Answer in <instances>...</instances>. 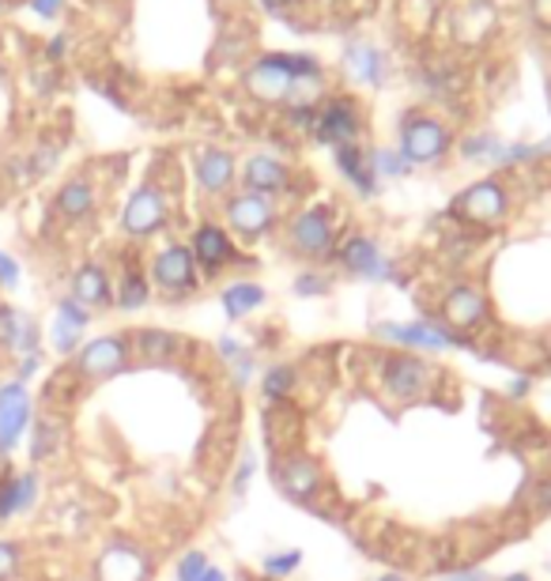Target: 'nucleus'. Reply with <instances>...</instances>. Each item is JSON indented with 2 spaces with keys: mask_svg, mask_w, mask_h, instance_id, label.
Instances as JSON below:
<instances>
[{
  "mask_svg": "<svg viewBox=\"0 0 551 581\" xmlns=\"http://www.w3.org/2000/svg\"><path fill=\"white\" fill-rule=\"evenodd\" d=\"M374 378H378V389H382L393 404H415V400H423L427 393H434L442 374L439 367L427 363L415 351H382Z\"/></svg>",
  "mask_w": 551,
  "mask_h": 581,
  "instance_id": "f257e3e1",
  "label": "nucleus"
},
{
  "mask_svg": "<svg viewBox=\"0 0 551 581\" xmlns=\"http://www.w3.org/2000/svg\"><path fill=\"white\" fill-rule=\"evenodd\" d=\"M72 370V378L83 389L88 385H102L113 382V378L129 374L132 367V344H129V332H102V337H88L83 348L64 363Z\"/></svg>",
  "mask_w": 551,
  "mask_h": 581,
  "instance_id": "f03ea898",
  "label": "nucleus"
},
{
  "mask_svg": "<svg viewBox=\"0 0 551 581\" xmlns=\"http://www.w3.org/2000/svg\"><path fill=\"white\" fill-rule=\"evenodd\" d=\"M397 151L412 167H439L453 151V132L434 113L408 110L401 113V126H397Z\"/></svg>",
  "mask_w": 551,
  "mask_h": 581,
  "instance_id": "7ed1b4c3",
  "label": "nucleus"
},
{
  "mask_svg": "<svg viewBox=\"0 0 551 581\" xmlns=\"http://www.w3.org/2000/svg\"><path fill=\"white\" fill-rule=\"evenodd\" d=\"M148 280H151V291L167 302H186L201 291V269H197L186 242L159 246L148 261Z\"/></svg>",
  "mask_w": 551,
  "mask_h": 581,
  "instance_id": "20e7f679",
  "label": "nucleus"
},
{
  "mask_svg": "<svg viewBox=\"0 0 551 581\" xmlns=\"http://www.w3.org/2000/svg\"><path fill=\"white\" fill-rule=\"evenodd\" d=\"M370 337L378 344H385L389 351H450V348H469V340H461L458 332H450L439 318H420V321H374L370 325Z\"/></svg>",
  "mask_w": 551,
  "mask_h": 581,
  "instance_id": "39448f33",
  "label": "nucleus"
},
{
  "mask_svg": "<svg viewBox=\"0 0 551 581\" xmlns=\"http://www.w3.org/2000/svg\"><path fill=\"white\" fill-rule=\"evenodd\" d=\"M272 483L294 507H313L325 494V469L307 450H276L272 457Z\"/></svg>",
  "mask_w": 551,
  "mask_h": 581,
  "instance_id": "423d86ee",
  "label": "nucleus"
},
{
  "mask_svg": "<svg viewBox=\"0 0 551 581\" xmlns=\"http://www.w3.org/2000/svg\"><path fill=\"white\" fill-rule=\"evenodd\" d=\"M337 242H340V227L329 204H310L291 216L288 250L299 257V261H310V264L325 261V257L337 253Z\"/></svg>",
  "mask_w": 551,
  "mask_h": 581,
  "instance_id": "0eeeda50",
  "label": "nucleus"
},
{
  "mask_svg": "<svg viewBox=\"0 0 551 581\" xmlns=\"http://www.w3.org/2000/svg\"><path fill=\"white\" fill-rule=\"evenodd\" d=\"M450 216L458 219L461 227H480V231L502 227L510 216L507 182H499V178H480V182L464 186L461 193L450 200Z\"/></svg>",
  "mask_w": 551,
  "mask_h": 581,
  "instance_id": "6e6552de",
  "label": "nucleus"
},
{
  "mask_svg": "<svg viewBox=\"0 0 551 581\" xmlns=\"http://www.w3.org/2000/svg\"><path fill=\"white\" fill-rule=\"evenodd\" d=\"M223 219H227V231H231L234 242L258 246L276 231L280 212H276V200L239 189V193H231L223 200Z\"/></svg>",
  "mask_w": 551,
  "mask_h": 581,
  "instance_id": "1a4fd4ad",
  "label": "nucleus"
},
{
  "mask_svg": "<svg viewBox=\"0 0 551 581\" xmlns=\"http://www.w3.org/2000/svg\"><path fill=\"white\" fill-rule=\"evenodd\" d=\"M167 223H170L167 189L156 182L132 189L126 208H121V234H126L129 242H148V238H156L159 231H167Z\"/></svg>",
  "mask_w": 551,
  "mask_h": 581,
  "instance_id": "9d476101",
  "label": "nucleus"
},
{
  "mask_svg": "<svg viewBox=\"0 0 551 581\" xmlns=\"http://www.w3.org/2000/svg\"><path fill=\"white\" fill-rule=\"evenodd\" d=\"M156 559L144 544L129 537H110L91 563V581H151Z\"/></svg>",
  "mask_w": 551,
  "mask_h": 581,
  "instance_id": "9b49d317",
  "label": "nucleus"
},
{
  "mask_svg": "<svg viewBox=\"0 0 551 581\" xmlns=\"http://www.w3.org/2000/svg\"><path fill=\"white\" fill-rule=\"evenodd\" d=\"M337 264L344 269L351 280H363V283H393L397 280V264L393 257L382 250L378 238H370L363 231L348 234L337 242Z\"/></svg>",
  "mask_w": 551,
  "mask_h": 581,
  "instance_id": "f8f14e48",
  "label": "nucleus"
},
{
  "mask_svg": "<svg viewBox=\"0 0 551 581\" xmlns=\"http://www.w3.org/2000/svg\"><path fill=\"white\" fill-rule=\"evenodd\" d=\"M439 321L450 332H458L461 340L477 337L491 325V302L477 283L461 280V283H450L439 302Z\"/></svg>",
  "mask_w": 551,
  "mask_h": 581,
  "instance_id": "ddd939ff",
  "label": "nucleus"
},
{
  "mask_svg": "<svg viewBox=\"0 0 551 581\" xmlns=\"http://www.w3.org/2000/svg\"><path fill=\"white\" fill-rule=\"evenodd\" d=\"M34 415H38V400L31 393V385L4 378V382H0V457L12 461V453L27 442Z\"/></svg>",
  "mask_w": 551,
  "mask_h": 581,
  "instance_id": "4468645a",
  "label": "nucleus"
},
{
  "mask_svg": "<svg viewBox=\"0 0 551 581\" xmlns=\"http://www.w3.org/2000/svg\"><path fill=\"white\" fill-rule=\"evenodd\" d=\"M189 253H193L197 269H201V280H216V276L239 269V264H250L239 250V242L231 238L223 223H212V219H204L201 227L189 238Z\"/></svg>",
  "mask_w": 551,
  "mask_h": 581,
  "instance_id": "2eb2a0df",
  "label": "nucleus"
},
{
  "mask_svg": "<svg viewBox=\"0 0 551 581\" xmlns=\"http://www.w3.org/2000/svg\"><path fill=\"white\" fill-rule=\"evenodd\" d=\"M91 325H94V313L88 307H80V302L64 291L61 299L53 302V318H50V329H46V344H50V351L57 359L69 363L76 351L83 348Z\"/></svg>",
  "mask_w": 551,
  "mask_h": 581,
  "instance_id": "dca6fc26",
  "label": "nucleus"
},
{
  "mask_svg": "<svg viewBox=\"0 0 551 581\" xmlns=\"http://www.w3.org/2000/svg\"><path fill=\"white\" fill-rule=\"evenodd\" d=\"M359 132H363V113H359L355 99H325L318 102V113H313L310 137L325 148H344V144H359Z\"/></svg>",
  "mask_w": 551,
  "mask_h": 581,
  "instance_id": "f3484780",
  "label": "nucleus"
},
{
  "mask_svg": "<svg viewBox=\"0 0 551 581\" xmlns=\"http://www.w3.org/2000/svg\"><path fill=\"white\" fill-rule=\"evenodd\" d=\"M42 469H8L0 475V525H12V521H23L42 507Z\"/></svg>",
  "mask_w": 551,
  "mask_h": 581,
  "instance_id": "a211bd4d",
  "label": "nucleus"
},
{
  "mask_svg": "<svg viewBox=\"0 0 551 581\" xmlns=\"http://www.w3.org/2000/svg\"><path fill=\"white\" fill-rule=\"evenodd\" d=\"M64 445H69V415L42 408L34 415L31 431H27V464L31 469H46V464H53L64 453Z\"/></svg>",
  "mask_w": 551,
  "mask_h": 581,
  "instance_id": "6ab92c4d",
  "label": "nucleus"
},
{
  "mask_svg": "<svg viewBox=\"0 0 551 581\" xmlns=\"http://www.w3.org/2000/svg\"><path fill=\"white\" fill-rule=\"evenodd\" d=\"M42 344H46V332H42V325H38L34 313L0 302V351H4L8 359L46 355Z\"/></svg>",
  "mask_w": 551,
  "mask_h": 581,
  "instance_id": "aec40b11",
  "label": "nucleus"
},
{
  "mask_svg": "<svg viewBox=\"0 0 551 581\" xmlns=\"http://www.w3.org/2000/svg\"><path fill=\"white\" fill-rule=\"evenodd\" d=\"M129 344H132V363L137 367H174L178 359L189 355V344L178 332L170 329H129Z\"/></svg>",
  "mask_w": 551,
  "mask_h": 581,
  "instance_id": "412c9836",
  "label": "nucleus"
},
{
  "mask_svg": "<svg viewBox=\"0 0 551 581\" xmlns=\"http://www.w3.org/2000/svg\"><path fill=\"white\" fill-rule=\"evenodd\" d=\"M193 182L204 197H231L239 182V163L227 148H201L193 156Z\"/></svg>",
  "mask_w": 551,
  "mask_h": 581,
  "instance_id": "4be33fe9",
  "label": "nucleus"
},
{
  "mask_svg": "<svg viewBox=\"0 0 551 581\" xmlns=\"http://www.w3.org/2000/svg\"><path fill=\"white\" fill-rule=\"evenodd\" d=\"M239 182L246 193H261V197H283V193H291V167L283 163V159H276V156H250L246 163L239 167Z\"/></svg>",
  "mask_w": 551,
  "mask_h": 581,
  "instance_id": "5701e85b",
  "label": "nucleus"
},
{
  "mask_svg": "<svg viewBox=\"0 0 551 581\" xmlns=\"http://www.w3.org/2000/svg\"><path fill=\"white\" fill-rule=\"evenodd\" d=\"M69 294L80 307H88L91 313L113 310V276L107 264L99 261H83L80 269L69 276Z\"/></svg>",
  "mask_w": 551,
  "mask_h": 581,
  "instance_id": "b1692460",
  "label": "nucleus"
},
{
  "mask_svg": "<svg viewBox=\"0 0 551 581\" xmlns=\"http://www.w3.org/2000/svg\"><path fill=\"white\" fill-rule=\"evenodd\" d=\"M99 208V189L88 174H72L69 182H61V189L53 193V212L64 219V223H83V219L94 216Z\"/></svg>",
  "mask_w": 551,
  "mask_h": 581,
  "instance_id": "393cba45",
  "label": "nucleus"
},
{
  "mask_svg": "<svg viewBox=\"0 0 551 581\" xmlns=\"http://www.w3.org/2000/svg\"><path fill=\"white\" fill-rule=\"evenodd\" d=\"M151 299H156V291H151V280H148L144 264H137V261L121 264V272L113 276V310L140 313V310H148Z\"/></svg>",
  "mask_w": 551,
  "mask_h": 581,
  "instance_id": "a878e982",
  "label": "nucleus"
},
{
  "mask_svg": "<svg viewBox=\"0 0 551 581\" xmlns=\"http://www.w3.org/2000/svg\"><path fill=\"white\" fill-rule=\"evenodd\" d=\"M332 159H337V170L344 174V182L355 189L359 197H378V189H382V182H378L374 174V163H370V151L363 144H344V148H332Z\"/></svg>",
  "mask_w": 551,
  "mask_h": 581,
  "instance_id": "bb28decb",
  "label": "nucleus"
},
{
  "mask_svg": "<svg viewBox=\"0 0 551 581\" xmlns=\"http://www.w3.org/2000/svg\"><path fill=\"white\" fill-rule=\"evenodd\" d=\"M344 69L363 88H382L385 83V53L370 42H348L344 46Z\"/></svg>",
  "mask_w": 551,
  "mask_h": 581,
  "instance_id": "cd10ccee",
  "label": "nucleus"
},
{
  "mask_svg": "<svg viewBox=\"0 0 551 581\" xmlns=\"http://www.w3.org/2000/svg\"><path fill=\"white\" fill-rule=\"evenodd\" d=\"M269 302V291L253 280H231L220 288V307L231 321H246L250 313H258Z\"/></svg>",
  "mask_w": 551,
  "mask_h": 581,
  "instance_id": "c85d7f7f",
  "label": "nucleus"
},
{
  "mask_svg": "<svg viewBox=\"0 0 551 581\" xmlns=\"http://www.w3.org/2000/svg\"><path fill=\"white\" fill-rule=\"evenodd\" d=\"M299 367H291V363H272V367H264L261 370V397H264V404H272V408H280V404H291L294 393H299Z\"/></svg>",
  "mask_w": 551,
  "mask_h": 581,
  "instance_id": "c756f323",
  "label": "nucleus"
},
{
  "mask_svg": "<svg viewBox=\"0 0 551 581\" xmlns=\"http://www.w3.org/2000/svg\"><path fill=\"white\" fill-rule=\"evenodd\" d=\"M27 570V544L16 537H0V581H19Z\"/></svg>",
  "mask_w": 551,
  "mask_h": 581,
  "instance_id": "7c9ffc66",
  "label": "nucleus"
},
{
  "mask_svg": "<svg viewBox=\"0 0 551 581\" xmlns=\"http://www.w3.org/2000/svg\"><path fill=\"white\" fill-rule=\"evenodd\" d=\"M299 567H302V551L299 548L269 551V555L261 559V574L269 578V581H288Z\"/></svg>",
  "mask_w": 551,
  "mask_h": 581,
  "instance_id": "2f4dec72",
  "label": "nucleus"
},
{
  "mask_svg": "<svg viewBox=\"0 0 551 581\" xmlns=\"http://www.w3.org/2000/svg\"><path fill=\"white\" fill-rule=\"evenodd\" d=\"M370 163H374L378 182H385V178H404L408 170H412V163H408L397 148H374L370 151Z\"/></svg>",
  "mask_w": 551,
  "mask_h": 581,
  "instance_id": "473e14b6",
  "label": "nucleus"
},
{
  "mask_svg": "<svg viewBox=\"0 0 551 581\" xmlns=\"http://www.w3.org/2000/svg\"><path fill=\"white\" fill-rule=\"evenodd\" d=\"M253 475H258V450H253V445H242L239 464H234V475H231V494H234V502L246 499V491H250Z\"/></svg>",
  "mask_w": 551,
  "mask_h": 581,
  "instance_id": "72a5a7b5",
  "label": "nucleus"
},
{
  "mask_svg": "<svg viewBox=\"0 0 551 581\" xmlns=\"http://www.w3.org/2000/svg\"><path fill=\"white\" fill-rule=\"evenodd\" d=\"M208 567H212L208 551H201V548L186 551V555L174 563V581H201V578L208 574Z\"/></svg>",
  "mask_w": 551,
  "mask_h": 581,
  "instance_id": "f704fd0d",
  "label": "nucleus"
},
{
  "mask_svg": "<svg viewBox=\"0 0 551 581\" xmlns=\"http://www.w3.org/2000/svg\"><path fill=\"white\" fill-rule=\"evenodd\" d=\"M329 291H332V280L325 272L307 269V272L294 276V294H299V299H325Z\"/></svg>",
  "mask_w": 551,
  "mask_h": 581,
  "instance_id": "c9c22d12",
  "label": "nucleus"
},
{
  "mask_svg": "<svg viewBox=\"0 0 551 581\" xmlns=\"http://www.w3.org/2000/svg\"><path fill=\"white\" fill-rule=\"evenodd\" d=\"M231 367V385L234 389H250L253 385V378L261 374V363H258V351L253 348H246L239 359H234V363H227Z\"/></svg>",
  "mask_w": 551,
  "mask_h": 581,
  "instance_id": "e433bc0d",
  "label": "nucleus"
},
{
  "mask_svg": "<svg viewBox=\"0 0 551 581\" xmlns=\"http://www.w3.org/2000/svg\"><path fill=\"white\" fill-rule=\"evenodd\" d=\"M19 280H23V264L8 250H0V291H16Z\"/></svg>",
  "mask_w": 551,
  "mask_h": 581,
  "instance_id": "4c0bfd02",
  "label": "nucleus"
},
{
  "mask_svg": "<svg viewBox=\"0 0 551 581\" xmlns=\"http://www.w3.org/2000/svg\"><path fill=\"white\" fill-rule=\"evenodd\" d=\"M46 367V355H23V359H12V378L16 382H23V385H31L34 382V374L38 370Z\"/></svg>",
  "mask_w": 551,
  "mask_h": 581,
  "instance_id": "58836bf2",
  "label": "nucleus"
},
{
  "mask_svg": "<svg viewBox=\"0 0 551 581\" xmlns=\"http://www.w3.org/2000/svg\"><path fill=\"white\" fill-rule=\"evenodd\" d=\"M431 581H491V574L483 567H453V570H442L439 578H431Z\"/></svg>",
  "mask_w": 551,
  "mask_h": 581,
  "instance_id": "ea45409f",
  "label": "nucleus"
},
{
  "mask_svg": "<svg viewBox=\"0 0 551 581\" xmlns=\"http://www.w3.org/2000/svg\"><path fill=\"white\" fill-rule=\"evenodd\" d=\"M216 351H220L223 363H234V359H239L242 351H246V344H242L239 337H220V344H216Z\"/></svg>",
  "mask_w": 551,
  "mask_h": 581,
  "instance_id": "a19ab883",
  "label": "nucleus"
},
{
  "mask_svg": "<svg viewBox=\"0 0 551 581\" xmlns=\"http://www.w3.org/2000/svg\"><path fill=\"white\" fill-rule=\"evenodd\" d=\"M529 16H533L537 27L551 31V0H529Z\"/></svg>",
  "mask_w": 551,
  "mask_h": 581,
  "instance_id": "79ce46f5",
  "label": "nucleus"
},
{
  "mask_svg": "<svg viewBox=\"0 0 551 581\" xmlns=\"http://www.w3.org/2000/svg\"><path fill=\"white\" fill-rule=\"evenodd\" d=\"M61 4L64 0H31V8L38 16H46V19H53L57 12H61Z\"/></svg>",
  "mask_w": 551,
  "mask_h": 581,
  "instance_id": "37998d69",
  "label": "nucleus"
},
{
  "mask_svg": "<svg viewBox=\"0 0 551 581\" xmlns=\"http://www.w3.org/2000/svg\"><path fill=\"white\" fill-rule=\"evenodd\" d=\"M529 389H533V378H518V382L510 385V397L521 400V397H529Z\"/></svg>",
  "mask_w": 551,
  "mask_h": 581,
  "instance_id": "c03bdc74",
  "label": "nucleus"
},
{
  "mask_svg": "<svg viewBox=\"0 0 551 581\" xmlns=\"http://www.w3.org/2000/svg\"><path fill=\"white\" fill-rule=\"evenodd\" d=\"M258 4L264 8V12H283V8H291L294 0H258Z\"/></svg>",
  "mask_w": 551,
  "mask_h": 581,
  "instance_id": "a18cd8bd",
  "label": "nucleus"
},
{
  "mask_svg": "<svg viewBox=\"0 0 551 581\" xmlns=\"http://www.w3.org/2000/svg\"><path fill=\"white\" fill-rule=\"evenodd\" d=\"M201 581H231V578H227V570H220V567H208V574Z\"/></svg>",
  "mask_w": 551,
  "mask_h": 581,
  "instance_id": "49530a36",
  "label": "nucleus"
},
{
  "mask_svg": "<svg viewBox=\"0 0 551 581\" xmlns=\"http://www.w3.org/2000/svg\"><path fill=\"white\" fill-rule=\"evenodd\" d=\"M374 581H408L404 574H397V570H389V574H382V578H374Z\"/></svg>",
  "mask_w": 551,
  "mask_h": 581,
  "instance_id": "de8ad7c7",
  "label": "nucleus"
},
{
  "mask_svg": "<svg viewBox=\"0 0 551 581\" xmlns=\"http://www.w3.org/2000/svg\"><path fill=\"white\" fill-rule=\"evenodd\" d=\"M502 581H533V578H529V574H507Z\"/></svg>",
  "mask_w": 551,
  "mask_h": 581,
  "instance_id": "09e8293b",
  "label": "nucleus"
},
{
  "mask_svg": "<svg viewBox=\"0 0 551 581\" xmlns=\"http://www.w3.org/2000/svg\"><path fill=\"white\" fill-rule=\"evenodd\" d=\"M242 581H269V578H242Z\"/></svg>",
  "mask_w": 551,
  "mask_h": 581,
  "instance_id": "8fccbe9b",
  "label": "nucleus"
},
{
  "mask_svg": "<svg viewBox=\"0 0 551 581\" xmlns=\"http://www.w3.org/2000/svg\"><path fill=\"white\" fill-rule=\"evenodd\" d=\"M548 355H551V337H548Z\"/></svg>",
  "mask_w": 551,
  "mask_h": 581,
  "instance_id": "3c124183",
  "label": "nucleus"
}]
</instances>
